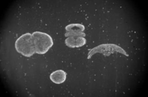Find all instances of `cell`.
Returning a JSON list of instances; mask_svg holds the SVG:
<instances>
[{"label":"cell","instance_id":"8992f818","mask_svg":"<svg viewBox=\"0 0 148 97\" xmlns=\"http://www.w3.org/2000/svg\"><path fill=\"white\" fill-rule=\"evenodd\" d=\"M76 38L74 36H68L65 39V45L67 47H71V48H74L76 47Z\"/></svg>","mask_w":148,"mask_h":97},{"label":"cell","instance_id":"6da1fadb","mask_svg":"<svg viewBox=\"0 0 148 97\" xmlns=\"http://www.w3.org/2000/svg\"><path fill=\"white\" fill-rule=\"evenodd\" d=\"M32 38L36 54L39 55L46 54L53 45L52 37L46 33L35 31L32 34Z\"/></svg>","mask_w":148,"mask_h":97},{"label":"cell","instance_id":"3957f363","mask_svg":"<svg viewBox=\"0 0 148 97\" xmlns=\"http://www.w3.org/2000/svg\"><path fill=\"white\" fill-rule=\"evenodd\" d=\"M115 52L120 53L122 55H125V56H129L127 53L122 47H119V45H115V44H103V45H100L91 49L88 53V59H90L92 56L97 53L103 54L104 56H108Z\"/></svg>","mask_w":148,"mask_h":97},{"label":"cell","instance_id":"52a82bcc","mask_svg":"<svg viewBox=\"0 0 148 97\" xmlns=\"http://www.w3.org/2000/svg\"><path fill=\"white\" fill-rule=\"evenodd\" d=\"M87 42V40L84 37L78 36L76 38V47H80L84 46Z\"/></svg>","mask_w":148,"mask_h":97},{"label":"cell","instance_id":"7a4b0ae2","mask_svg":"<svg viewBox=\"0 0 148 97\" xmlns=\"http://www.w3.org/2000/svg\"><path fill=\"white\" fill-rule=\"evenodd\" d=\"M15 48L17 52L24 56L30 57L34 55L36 51L33 42L32 34L27 33L18 37L15 42Z\"/></svg>","mask_w":148,"mask_h":97},{"label":"cell","instance_id":"ba28073f","mask_svg":"<svg viewBox=\"0 0 148 97\" xmlns=\"http://www.w3.org/2000/svg\"><path fill=\"white\" fill-rule=\"evenodd\" d=\"M64 36H65L66 37H68V36L85 37L86 34H84V32H66L65 34H64Z\"/></svg>","mask_w":148,"mask_h":97},{"label":"cell","instance_id":"277c9868","mask_svg":"<svg viewBox=\"0 0 148 97\" xmlns=\"http://www.w3.org/2000/svg\"><path fill=\"white\" fill-rule=\"evenodd\" d=\"M67 77V73L63 70H57L50 75V79L53 83L60 85L64 82Z\"/></svg>","mask_w":148,"mask_h":97},{"label":"cell","instance_id":"5b68a950","mask_svg":"<svg viewBox=\"0 0 148 97\" xmlns=\"http://www.w3.org/2000/svg\"><path fill=\"white\" fill-rule=\"evenodd\" d=\"M67 32H84L85 27L82 24H71L65 27Z\"/></svg>","mask_w":148,"mask_h":97}]
</instances>
